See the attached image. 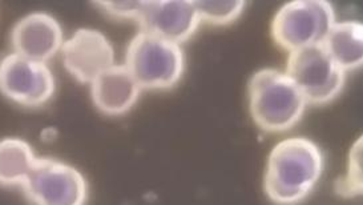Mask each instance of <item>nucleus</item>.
Instances as JSON below:
<instances>
[{
  "label": "nucleus",
  "mask_w": 363,
  "mask_h": 205,
  "mask_svg": "<svg viewBox=\"0 0 363 205\" xmlns=\"http://www.w3.org/2000/svg\"><path fill=\"white\" fill-rule=\"evenodd\" d=\"M325 156L309 138L293 136L277 143L267 156L264 192L276 205L302 204L322 177Z\"/></svg>",
  "instance_id": "obj_1"
},
{
  "label": "nucleus",
  "mask_w": 363,
  "mask_h": 205,
  "mask_svg": "<svg viewBox=\"0 0 363 205\" xmlns=\"http://www.w3.org/2000/svg\"><path fill=\"white\" fill-rule=\"evenodd\" d=\"M247 99L252 119L267 133L294 128L308 106L291 79L276 68H262L250 76Z\"/></svg>",
  "instance_id": "obj_2"
},
{
  "label": "nucleus",
  "mask_w": 363,
  "mask_h": 205,
  "mask_svg": "<svg viewBox=\"0 0 363 205\" xmlns=\"http://www.w3.org/2000/svg\"><path fill=\"white\" fill-rule=\"evenodd\" d=\"M124 65L141 89L167 91L180 83L185 54L180 44L140 31L129 42Z\"/></svg>",
  "instance_id": "obj_3"
},
{
  "label": "nucleus",
  "mask_w": 363,
  "mask_h": 205,
  "mask_svg": "<svg viewBox=\"0 0 363 205\" xmlns=\"http://www.w3.org/2000/svg\"><path fill=\"white\" fill-rule=\"evenodd\" d=\"M335 23L334 7L326 0H294L284 4L270 24L279 48L290 52L322 44Z\"/></svg>",
  "instance_id": "obj_4"
},
{
  "label": "nucleus",
  "mask_w": 363,
  "mask_h": 205,
  "mask_svg": "<svg viewBox=\"0 0 363 205\" xmlns=\"http://www.w3.org/2000/svg\"><path fill=\"white\" fill-rule=\"evenodd\" d=\"M285 74L310 106H325L334 101L346 83V72L331 59L322 44L290 52Z\"/></svg>",
  "instance_id": "obj_5"
},
{
  "label": "nucleus",
  "mask_w": 363,
  "mask_h": 205,
  "mask_svg": "<svg viewBox=\"0 0 363 205\" xmlns=\"http://www.w3.org/2000/svg\"><path fill=\"white\" fill-rule=\"evenodd\" d=\"M21 187L35 205H86L88 200L84 174L54 157H38Z\"/></svg>",
  "instance_id": "obj_6"
},
{
  "label": "nucleus",
  "mask_w": 363,
  "mask_h": 205,
  "mask_svg": "<svg viewBox=\"0 0 363 205\" xmlns=\"http://www.w3.org/2000/svg\"><path fill=\"white\" fill-rule=\"evenodd\" d=\"M56 89L50 67L21 55H6L0 59V94L26 109L47 104Z\"/></svg>",
  "instance_id": "obj_7"
},
{
  "label": "nucleus",
  "mask_w": 363,
  "mask_h": 205,
  "mask_svg": "<svg viewBox=\"0 0 363 205\" xmlns=\"http://www.w3.org/2000/svg\"><path fill=\"white\" fill-rule=\"evenodd\" d=\"M65 70L77 82L92 83L115 65V48L107 36L94 28H79L62 47Z\"/></svg>",
  "instance_id": "obj_8"
},
{
  "label": "nucleus",
  "mask_w": 363,
  "mask_h": 205,
  "mask_svg": "<svg viewBox=\"0 0 363 205\" xmlns=\"http://www.w3.org/2000/svg\"><path fill=\"white\" fill-rule=\"evenodd\" d=\"M136 23L140 31L182 45L196 33L201 21L193 1L162 0L143 1Z\"/></svg>",
  "instance_id": "obj_9"
},
{
  "label": "nucleus",
  "mask_w": 363,
  "mask_h": 205,
  "mask_svg": "<svg viewBox=\"0 0 363 205\" xmlns=\"http://www.w3.org/2000/svg\"><path fill=\"white\" fill-rule=\"evenodd\" d=\"M65 43L60 23L45 12H33L15 24L11 44L15 54L35 62L47 63Z\"/></svg>",
  "instance_id": "obj_10"
},
{
  "label": "nucleus",
  "mask_w": 363,
  "mask_h": 205,
  "mask_svg": "<svg viewBox=\"0 0 363 205\" xmlns=\"http://www.w3.org/2000/svg\"><path fill=\"white\" fill-rule=\"evenodd\" d=\"M141 87L125 65H113L91 83L92 101L107 116L125 115L139 100Z\"/></svg>",
  "instance_id": "obj_11"
},
{
  "label": "nucleus",
  "mask_w": 363,
  "mask_h": 205,
  "mask_svg": "<svg viewBox=\"0 0 363 205\" xmlns=\"http://www.w3.org/2000/svg\"><path fill=\"white\" fill-rule=\"evenodd\" d=\"M322 45L345 72L359 70L363 65L362 23L358 21L334 23Z\"/></svg>",
  "instance_id": "obj_12"
},
{
  "label": "nucleus",
  "mask_w": 363,
  "mask_h": 205,
  "mask_svg": "<svg viewBox=\"0 0 363 205\" xmlns=\"http://www.w3.org/2000/svg\"><path fill=\"white\" fill-rule=\"evenodd\" d=\"M38 156L28 141L19 138L0 140V185H22L31 172Z\"/></svg>",
  "instance_id": "obj_13"
},
{
  "label": "nucleus",
  "mask_w": 363,
  "mask_h": 205,
  "mask_svg": "<svg viewBox=\"0 0 363 205\" xmlns=\"http://www.w3.org/2000/svg\"><path fill=\"white\" fill-rule=\"evenodd\" d=\"M199 12L201 22L209 23L212 26H229L237 22L245 10L244 0L230 1H193Z\"/></svg>",
  "instance_id": "obj_14"
},
{
  "label": "nucleus",
  "mask_w": 363,
  "mask_h": 205,
  "mask_svg": "<svg viewBox=\"0 0 363 205\" xmlns=\"http://www.w3.org/2000/svg\"><path fill=\"white\" fill-rule=\"evenodd\" d=\"M362 191V136H359L349 153L346 173L335 183V192L345 199H352L361 196Z\"/></svg>",
  "instance_id": "obj_15"
},
{
  "label": "nucleus",
  "mask_w": 363,
  "mask_h": 205,
  "mask_svg": "<svg viewBox=\"0 0 363 205\" xmlns=\"http://www.w3.org/2000/svg\"><path fill=\"white\" fill-rule=\"evenodd\" d=\"M97 9L106 12L108 16L123 19V21H133L136 22L139 18L143 1H94Z\"/></svg>",
  "instance_id": "obj_16"
}]
</instances>
